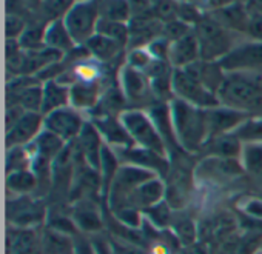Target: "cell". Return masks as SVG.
Instances as JSON below:
<instances>
[{
	"mask_svg": "<svg viewBox=\"0 0 262 254\" xmlns=\"http://www.w3.org/2000/svg\"><path fill=\"white\" fill-rule=\"evenodd\" d=\"M170 112L176 141L187 153L199 151L208 141L207 109L196 108L181 99L170 102Z\"/></svg>",
	"mask_w": 262,
	"mask_h": 254,
	"instance_id": "6da1fadb",
	"label": "cell"
},
{
	"mask_svg": "<svg viewBox=\"0 0 262 254\" xmlns=\"http://www.w3.org/2000/svg\"><path fill=\"white\" fill-rule=\"evenodd\" d=\"M222 106L242 112L262 111V74L230 73L217 93Z\"/></svg>",
	"mask_w": 262,
	"mask_h": 254,
	"instance_id": "7a4b0ae2",
	"label": "cell"
},
{
	"mask_svg": "<svg viewBox=\"0 0 262 254\" xmlns=\"http://www.w3.org/2000/svg\"><path fill=\"white\" fill-rule=\"evenodd\" d=\"M193 31L199 43L201 59L207 62H219L237 43L236 33L224 28L210 14L204 16L194 25Z\"/></svg>",
	"mask_w": 262,
	"mask_h": 254,
	"instance_id": "3957f363",
	"label": "cell"
},
{
	"mask_svg": "<svg viewBox=\"0 0 262 254\" xmlns=\"http://www.w3.org/2000/svg\"><path fill=\"white\" fill-rule=\"evenodd\" d=\"M119 117L136 147L168 156L167 144L158 131L150 114L141 109H125Z\"/></svg>",
	"mask_w": 262,
	"mask_h": 254,
	"instance_id": "277c9868",
	"label": "cell"
},
{
	"mask_svg": "<svg viewBox=\"0 0 262 254\" xmlns=\"http://www.w3.org/2000/svg\"><path fill=\"white\" fill-rule=\"evenodd\" d=\"M100 19L99 0H76L63 22L77 47H85L86 42L97 33Z\"/></svg>",
	"mask_w": 262,
	"mask_h": 254,
	"instance_id": "5b68a950",
	"label": "cell"
},
{
	"mask_svg": "<svg viewBox=\"0 0 262 254\" xmlns=\"http://www.w3.org/2000/svg\"><path fill=\"white\" fill-rule=\"evenodd\" d=\"M171 89L176 99H181L196 108L211 109L221 106L217 94L208 89L204 83H201L185 70H174Z\"/></svg>",
	"mask_w": 262,
	"mask_h": 254,
	"instance_id": "8992f818",
	"label": "cell"
},
{
	"mask_svg": "<svg viewBox=\"0 0 262 254\" xmlns=\"http://www.w3.org/2000/svg\"><path fill=\"white\" fill-rule=\"evenodd\" d=\"M222 70L230 73H259L262 70V43L254 40L237 42L236 47L219 60Z\"/></svg>",
	"mask_w": 262,
	"mask_h": 254,
	"instance_id": "52a82bcc",
	"label": "cell"
},
{
	"mask_svg": "<svg viewBox=\"0 0 262 254\" xmlns=\"http://www.w3.org/2000/svg\"><path fill=\"white\" fill-rule=\"evenodd\" d=\"M85 123L80 112L73 106H65L43 116V130L53 133L65 144H71L79 137Z\"/></svg>",
	"mask_w": 262,
	"mask_h": 254,
	"instance_id": "ba28073f",
	"label": "cell"
},
{
	"mask_svg": "<svg viewBox=\"0 0 262 254\" xmlns=\"http://www.w3.org/2000/svg\"><path fill=\"white\" fill-rule=\"evenodd\" d=\"M8 216L13 226L36 228L45 219V206L40 200H34L25 194L13 199L11 205H8Z\"/></svg>",
	"mask_w": 262,
	"mask_h": 254,
	"instance_id": "9c48e42d",
	"label": "cell"
},
{
	"mask_svg": "<svg viewBox=\"0 0 262 254\" xmlns=\"http://www.w3.org/2000/svg\"><path fill=\"white\" fill-rule=\"evenodd\" d=\"M43 131V114L42 112H25L19 122L7 131L5 141L7 148L28 147Z\"/></svg>",
	"mask_w": 262,
	"mask_h": 254,
	"instance_id": "30bf717a",
	"label": "cell"
},
{
	"mask_svg": "<svg viewBox=\"0 0 262 254\" xmlns=\"http://www.w3.org/2000/svg\"><path fill=\"white\" fill-rule=\"evenodd\" d=\"M116 154L122 156V160L125 165H136L145 170L153 171L155 174L165 176L170 171V160L167 156L141 148V147H129V148H117L114 150Z\"/></svg>",
	"mask_w": 262,
	"mask_h": 254,
	"instance_id": "8fae6325",
	"label": "cell"
},
{
	"mask_svg": "<svg viewBox=\"0 0 262 254\" xmlns=\"http://www.w3.org/2000/svg\"><path fill=\"white\" fill-rule=\"evenodd\" d=\"M207 116H208V139L222 134H230V131L237 130L248 119L247 112L231 109L222 105L207 109Z\"/></svg>",
	"mask_w": 262,
	"mask_h": 254,
	"instance_id": "7c38bea8",
	"label": "cell"
},
{
	"mask_svg": "<svg viewBox=\"0 0 262 254\" xmlns=\"http://www.w3.org/2000/svg\"><path fill=\"white\" fill-rule=\"evenodd\" d=\"M91 123L96 126V130L102 136L103 142H106L108 147L113 150L117 148H129L135 147L133 139L129 137L126 128L123 126L120 117L114 116H96Z\"/></svg>",
	"mask_w": 262,
	"mask_h": 254,
	"instance_id": "4fadbf2b",
	"label": "cell"
},
{
	"mask_svg": "<svg viewBox=\"0 0 262 254\" xmlns=\"http://www.w3.org/2000/svg\"><path fill=\"white\" fill-rule=\"evenodd\" d=\"M120 86H122V96L131 102L145 100L148 94H153L151 83L147 74L128 65L122 66L120 70Z\"/></svg>",
	"mask_w": 262,
	"mask_h": 254,
	"instance_id": "5bb4252c",
	"label": "cell"
},
{
	"mask_svg": "<svg viewBox=\"0 0 262 254\" xmlns=\"http://www.w3.org/2000/svg\"><path fill=\"white\" fill-rule=\"evenodd\" d=\"M210 16L219 22L224 28L236 33V34H245L250 11L245 5V2H231L225 5L216 7Z\"/></svg>",
	"mask_w": 262,
	"mask_h": 254,
	"instance_id": "9a60e30c",
	"label": "cell"
},
{
	"mask_svg": "<svg viewBox=\"0 0 262 254\" xmlns=\"http://www.w3.org/2000/svg\"><path fill=\"white\" fill-rule=\"evenodd\" d=\"M8 254H43L40 233L36 228L13 226L7 234Z\"/></svg>",
	"mask_w": 262,
	"mask_h": 254,
	"instance_id": "2e32d148",
	"label": "cell"
},
{
	"mask_svg": "<svg viewBox=\"0 0 262 254\" xmlns=\"http://www.w3.org/2000/svg\"><path fill=\"white\" fill-rule=\"evenodd\" d=\"M77 141V150L80 151L85 162L99 173L100 170V159H102V150H103V139L96 130V126L91 122H86L82 133L79 134Z\"/></svg>",
	"mask_w": 262,
	"mask_h": 254,
	"instance_id": "e0dca14e",
	"label": "cell"
},
{
	"mask_svg": "<svg viewBox=\"0 0 262 254\" xmlns=\"http://www.w3.org/2000/svg\"><path fill=\"white\" fill-rule=\"evenodd\" d=\"M199 59H201V51L194 31H191L190 34H187L185 37L176 42H171L168 62L174 70H184L193 65L194 62H198Z\"/></svg>",
	"mask_w": 262,
	"mask_h": 254,
	"instance_id": "ac0fdd59",
	"label": "cell"
},
{
	"mask_svg": "<svg viewBox=\"0 0 262 254\" xmlns=\"http://www.w3.org/2000/svg\"><path fill=\"white\" fill-rule=\"evenodd\" d=\"M43 97H42V114L47 116L53 111H57L70 105L71 86L59 82L57 79L45 80L43 83Z\"/></svg>",
	"mask_w": 262,
	"mask_h": 254,
	"instance_id": "d6986e66",
	"label": "cell"
},
{
	"mask_svg": "<svg viewBox=\"0 0 262 254\" xmlns=\"http://www.w3.org/2000/svg\"><path fill=\"white\" fill-rule=\"evenodd\" d=\"M184 70L188 71L193 77H196L201 83H204L208 89H211L216 94L219 93L227 76V73L222 70L219 62H207L202 59H199L198 62H194L193 65Z\"/></svg>",
	"mask_w": 262,
	"mask_h": 254,
	"instance_id": "ffe728a7",
	"label": "cell"
},
{
	"mask_svg": "<svg viewBox=\"0 0 262 254\" xmlns=\"http://www.w3.org/2000/svg\"><path fill=\"white\" fill-rule=\"evenodd\" d=\"M102 82L96 83H73L71 85V97H70V105L76 108L77 111L80 109H94L97 103L102 99Z\"/></svg>",
	"mask_w": 262,
	"mask_h": 254,
	"instance_id": "44dd1931",
	"label": "cell"
},
{
	"mask_svg": "<svg viewBox=\"0 0 262 254\" xmlns=\"http://www.w3.org/2000/svg\"><path fill=\"white\" fill-rule=\"evenodd\" d=\"M43 254H74L76 239L59 229L47 226L40 233Z\"/></svg>",
	"mask_w": 262,
	"mask_h": 254,
	"instance_id": "7402d4cb",
	"label": "cell"
},
{
	"mask_svg": "<svg viewBox=\"0 0 262 254\" xmlns=\"http://www.w3.org/2000/svg\"><path fill=\"white\" fill-rule=\"evenodd\" d=\"M45 45L48 48H53V50H57V51L63 53L65 56L77 48L76 42L73 40V37H71V34H70L65 22H63V19L50 22L47 25V30H45Z\"/></svg>",
	"mask_w": 262,
	"mask_h": 254,
	"instance_id": "603a6c76",
	"label": "cell"
},
{
	"mask_svg": "<svg viewBox=\"0 0 262 254\" xmlns=\"http://www.w3.org/2000/svg\"><path fill=\"white\" fill-rule=\"evenodd\" d=\"M85 48L88 50L90 56L96 60H99L100 63H106L114 60L116 57H119V54L122 53L123 47L117 42H114L110 37H105L102 34H94L85 45Z\"/></svg>",
	"mask_w": 262,
	"mask_h": 254,
	"instance_id": "cb8c5ba5",
	"label": "cell"
},
{
	"mask_svg": "<svg viewBox=\"0 0 262 254\" xmlns=\"http://www.w3.org/2000/svg\"><path fill=\"white\" fill-rule=\"evenodd\" d=\"M241 139L233 133V134H222L211 137L205 142L204 147H207V151L213 156L219 157H234L241 154L242 145L239 142Z\"/></svg>",
	"mask_w": 262,
	"mask_h": 254,
	"instance_id": "d4e9b609",
	"label": "cell"
},
{
	"mask_svg": "<svg viewBox=\"0 0 262 254\" xmlns=\"http://www.w3.org/2000/svg\"><path fill=\"white\" fill-rule=\"evenodd\" d=\"M73 220L77 225V228H82V231L96 233L100 226V216L94 210V206L83 200V203H76L73 211Z\"/></svg>",
	"mask_w": 262,
	"mask_h": 254,
	"instance_id": "484cf974",
	"label": "cell"
},
{
	"mask_svg": "<svg viewBox=\"0 0 262 254\" xmlns=\"http://www.w3.org/2000/svg\"><path fill=\"white\" fill-rule=\"evenodd\" d=\"M37 183H39V177L36 176V173L31 168L7 174V187H8V190L19 194V196L30 194L31 191L36 190Z\"/></svg>",
	"mask_w": 262,
	"mask_h": 254,
	"instance_id": "4316f807",
	"label": "cell"
},
{
	"mask_svg": "<svg viewBox=\"0 0 262 254\" xmlns=\"http://www.w3.org/2000/svg\"><path fill=\"white\" fill-rule=\"evenodd\" d=\"M99 13L100 19L123 22L131 20V10L128 0H99Z\"/></svg>",
	"mask_w": 262,
	"mask_h": 254,
	"instance_id": "83f0119b",
	"label": "cell"
},
{
	"mask_svg": "<svg viewBox=\"0 0 262 254\" xmlns=\"http://www.w3.org/2000/svg\"><path fill=\"white\" fill-rule=\"evenodd\" d=\"M97 34L110 37V39H113L114 42L120 43L125 48L128 45V40H129V27H128V24H123V22L99 19Z\"/></svg>",
	"mask_w": 262,
	"mask_h": 254,
	"instance_id": "f1b7e54d",
	"label": "cell"
},
{
	"mask_svg": "<svg viewBox=\"0 0 262 254\" xmlns=\"http://www.w3.org/2000/svg\"><path fill=\"white\" fill-rule=\"evenodd\" d=\"M241 156L247 171L262 174V141H250L242 145Z\"/></svg>",
	"mask_w": 262,
	"mask_h": 254,
	"instance_id": "f546056e",
	"label": "cell"
},
{
	"mask_svg": "<svg viewBox=\"0 0 262 254\" xmlns=\"http://www.w3.org/2000/svg\"><path fill=\"white\" fill-rule=\"evenodd\" d=\"M48 24H28L27 30L19 39L20 47L25 51H34L45 48V30Z\"/></svg>",
	"mask_w": 262,
	"mask_h": 254,
	"instance_id": "4dcf8cb0",
	"label": "cell"
},
{
	"mask_svg": "<svg viewBox=\"0 0 262 254\" xmlns=\"http://www.w3.org/2000/svg\"><path fill=\"white\" fill-rule=\"evenodd\" d=\"M74 2L76 0H43L39 13L43 22L50 24V22L63 19L65 14L70 11V8L74 5Z\"/></svg>",
	"mask_w": 262,
	"mask_h": 254,
	"instance_id": "1f68e13d",
	"label": "cell"
},
{
	"mask_svg": "<svg viewBox=\"0 0 262 254\" xmlns=\"http://www.w3.org/2000/svg\"><path fill=\"white\" fill-rule=\"evenodd\" d=\"M31 168V156L27 147H13L8 148L7 153V174L30 170Z\"/></svg>",
	"mask_w": 262,
	"mask_h": 254,
	"instance_id": "d6a6232c",
	"label": "cell"
},
{
	"mask_svg": "<svg viewBox=\"0 0 262 254\" xmlns=\"http://www.w3.org/2000/svg\"><path fill=\"white\" fill-rule=\"evenodd\" d=\"M191 31H193L191 25H188L187 22H184L181 19H174V20H170V22L164 24L162 36L165 39H168L170 42H176V40L185 37L187 34H190Z\"/></svg>",
	"mask_w": 262,
	"mask_h": 254,
	"instance_id": "836d02e7",
	"label": "cell"
},
{
	"mask_svg": "<svg viewBox=\"0 0 262 254\" xmlns=\"http://www.w3.org/2000/svg\"><path fill=\"white\" fill-rule=\"evenodd\" d=\"M43 0H7V13L20 14L25 17V14H36L40 11Z\"/></svg>",
	"mask_w": 262,
	"mask_h": 254,
	"instance_id": "e575fe53",
	"label": "cell"
},
{
	"mask_svg": "<svg viewBox=\"0 0 262 254\" xmlns=\"http://www.w3.org/2000/svg\"><path fill=\"white\" fill-rule=\"evenodd\" d=\"M153 60L155 59L150 54L148 48H135L129 50V53L126 54V65L139 71H145Z\"/></svg>",
	"mask_w": 262,
	"mask_h": 254,
	"instance_id": "d590c367",
	"label": "cell"
},
{
	"mask_svg": "<svg viewBox=\"0 0 262 254\" xmlns=\"http://www.w3.org/2000/svg\"><path fill=\"white\" fill-rule=\"evenodd\" d=\"M28 22L24 16L20 14H13V13H7V20H5V33H7V39H13V40H19L20 36L24 34V31L27 30Z\"/></svg>",
	"mask_w": 262,
	"mask_h": 254,
	"instance_id": "8d00e7d4",
	"label": "cell"
},
{
	"mask_svg": "<svg viewBox=\"0 0 262 254\" xmlns=\"http://www.w3.org/2000/svg\"><path fill=\"white\" fill-rule=\"evenodd\" d=\"M244 36H247V39L250 40L262 43V14L250 11V17H248V24H247V30Z\"/></svg>",
	"mask_w": 262,
	"mask_h": 254,
	"instance_id": "74e56055",
	"label": "cell"
},
{
	"mask_svg": "<svg viewBox=\"0 0 262 254\" xmlns=\"http://www.w3.org/2000/svg\"><path fill=\"white\" fill-rule=\"evenodd\" d=\"M145 213L150 214V219L158 226H164L170 220V211H168V206H167L165 202H159V203L150 206L148 210H145Z\"/></svg>",
	"mask_w": 262,
	"mask_h": 254,
	"instance_id": "f35d334b",
	"label": "cell"
},
{
	"mask_svg": "<svg viewBox=\"0 0 262 254\" xmlns=\"http://www.w3.org/2000/svg\"><path fill=\"white\" fill-rule=\"evenodd\" d=\"M129 10H131V17L138 16H147L153 13V4L151 0H128Z\"/></svg>",
	"mask_w": 262,
	"mask_h": 254,
	"instance_id": "ab89813d",
	"label": "cell"
},
{
	"mask_svg": "<svg viewBox=\"0 0 262 254\" xmlns=\"http://www.w3.org/2000/svg\"><path fill=\"white\" fill-rule=\"evenodd\" d=\"M244 213L254 219H262V199L260 197H248L245 205L242 206Z\"/></svg>",
	"mask_w": 262,
	"mask_h": 254,
	"instance_id": "60d3db41",
	"label": "cell"
},
{
	"mask_svg": "<svg viewBox=\"0 0 262 254\" xmlns=\"http://www.w3.org/2000/svg\"><path fill=\"white\" fill-rule=\"evenodd\" d=\"M110 245H111V249L114 254H144L139 249H136L135 246L123 243V240H111Z\"/></svg>",
	"mask_w": 262,
	"mask_h": 254,
	"instance_id": "b9f144b4",
	"label": "cell"
},
{
	"mask_svg": "<svg viewBox=\"0 0 262 254\" xmlns=\"http://www.w3.org/2000/svg\"><path fill=\"white\" fill-rule=\"evenodd\" d=\"M93 246H94L97 254H114L110 242H106L103 239H93Z\"/></svg>",
	"mask_w": 262,
	"mask_h": 254,
	"instance_id": "7bdbcfd3",
	"label": "cell"
},
{
	"mask_svg": "<svg viewBox=\"0 0 262 254\" xmlns=\"http://www.w3.org/2000/svg\"><path fill=\"white\" fill-rule=\"evenodd\" d=\"M245 5L248 11L262 14V0H245Z\"/></svg>",
	"mask_w": 262,
	"mask_h": 254,
	"instance_id": "ee69618b",
	"label": "cell"
},
{
	"mask_svg": "<svg viewBox=\"0 0 262 254\" xmlns=\"http://www.w3.org/2000/svg\"><path fill=\"white\" fill-rule=\"evenodd\" d=\"M159 2H162V0H151V4H153V7H155V5H158Z\"/></svg>",
	"mask_w": 262,
	"mask_h": 254,
	"instance_id": "f6af8a7d",
	"label": "cell"
},
{
	"mask_svg": "<svg viewBox=\"0 0 262 254\" xmlns=\"http://www.w3.org/2000/svg\"><path fill=\"white\" fill-rule=\"evenodd\" d=\"M260 199H262V194H260Z\"/></svg>",
	"mask_w": 262,
	"mask_h": 254,
	"instance_id": "bcb514c9",
	"label": "cell"
}]
</instances>
